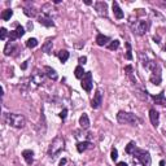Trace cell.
I'll list each match as a JSON object with an SVG mask.
<instances>
[{"instance_id": "cell-5", "label": "cell", "mask_w": 166, "mask_h": 166, "mask_svg": "<svg viewBox=\"0 0 166 166\" xmlns=\"http://www.w3.org/2000/svg\"><path fill=\"white\" fill-rule=\"evenodd\" d=\"M134 29V33H136L138 35H143L148 31L149 29V22L148 21H138L135 25L132 26Z\"/></svg>"}, {"instance_id": "cell-18", "label": "cell", "mask_w": 166, "mask_h": 166, "mask_svg": "<svg viewBox=\"0 0 166 166\" xmlns=\"http://www.w3.org/2000/svg\"><path fill=\"white\" fill-rule=\"evenodd\" d=\"M85 74H86V71L83 70L82 66H77L75 70H74V75H75V78H78V79H82L85 77Z\"/></svg>"}, {"instance_id": "cell-23", "label": "cell", "mask_w": 166, "mask_h": 166, "mask_svg": "<svg viewBox=\"0 0 166 166\" xmlns=\"http://www.w3.org/2000/svg\"><path fill=\"white\" fill-rule=\"evenodd\" d=\"M26 46L29 47V48H34V47L38 46V40H36L35 38H30V39H27Z\"/></svg>"}, {"instance_id": "cell-21", "label": "cell", "mask_w": 166, "mask_h": 166, "mask_svg": "<svg viewBox=\"0 0 166 166\" xmlns=\"http://www.w3.org/2000/svg\"><path fill=\"white\" fill-rule=\"evenodd\" d=\"M42 49H43V52H46V53H51L52 52V42L51 40L46 42V43L43 44V47H42Z\"/></svg>"}, {"instance_id": "cell-3", "label": "cell", "mask_w": 166, "mask_h": 166, "mask_svg": "<svg viewBox=\"0 0 166 166\" xmlns=\"http://www.w3.org/2000/svg\"><path fill=\"white\" fill-rule=\"evenodd\" d=\"M131 155H132L135 158H138V160L142 162L143 166H151V163H152V160H151L149 153H148L147 151H144V149H140V148L135 147V149L132 151Z\"/></svg>"}, {"instance_id": "cell-9", "label": "cell", "mask_w": 166, "mask_h": 166, "mask_svg": "<svg viewBox=\"0 0 166 166\" xmlns=\"http://www.w3.org/2000/svg\"><path fill=\"white\" fill-rule=\"evenodd\" d=\"M149 118L151 122H152L153 126H158V122H160V114L156 109H151L149 110Z\"/></svg>"}, {"instance_id": "cell-26", "label": "cell", "mask_w": 166, "mask_h": 166, "mask_svg": "<svg viewBox=\"0 0 166 166\" xmlns=\"http://www.w3.org/2000/svg\"><path fill=\"white\" fill-rule=\"evenodd\" d=\"M134 149H135V144H134L132 142H131V143H128V144H127V147H126V153H128V155H131Z\"/></svg>"}, {"instance_id": "cell-19", "label": "cell", "mask_w": 166, "mask_h": 166, "mask_svg": "<svg viewBox=\"0 0 166 166\" xmlns=\"http://www.w3.org/2000/svg\"><path fill=\"white\" fill-rule=\"evenodd\" d=\"M57 56H58V58H60L61 63H66V61H68V58H69V52L64 49V51H60V52H58Z\"/></svg>"}, {"instance_id": "cell-20", "label": "cell", "mask_w": 166, "mask_h": 166, "mask_svg": "<svg viewBox=\"0 0 166 166\" xmlns=\"http://www.w3.org/2000/svg\"><path fill=\"white\" fill-rule=\"evenodd\" d=\"M88 145H90V143H88V142H81V143L77 144V149H78L79 153H82V152H85V151L87 149Z\"/></svg>"}, {"instance_id": "cell-33", "label": "cell", "mask_w": 166, "mask_h": 166, "mask_svg": "<svg viewBox=\"0 0 166 166\" xmlns=\"http://www.w3.org/2000/svg\"><path fill=\"white\" fill-rule=\"evenodd\" d=\"M125 70H126V71H127V73H128V74H130V73H131V71H132V68H131V66H126V68H125Z\"/></svg>"}, {"instance_id": "cell-37", "label": "cell", "mask_w": 166, "mask_h": 166, "mask_svg": "<svg viewBox=\"0 0 166 166\" xmlns=\"http://www.w3.org/2000/svg\"><path fill=\"white\" fill-rule=\"evenodd\" d=\"M27 27H29V29H33V24H31V22H29V25H27Z\"/></svg>"}, {"instance_id": "cell-14", "label": "cell", "mask_w": 166, "mask_h": 166, "mask_svg": "<svg viewBox=\"0 0 166 166\" xmlns=\"http://www.w3.org/2000/svg\"><path fill=\"white\" fill-rule=\"evenodd\" d=\"M95 8H96V11H97L100 14H104V16H105L108 5H106V3H104V1H99V3L95 4Z\"/></svg>"}, {"instance_id": "cell-36", "label": "cell", "mask_w": 166, "mask_h": 166, "mask_svg": "<svg viewBox=\"0 0 166 166\" xmlns=\"http://www.w3.org/2000/svg\"><path fill=\"white\" fill-rule=\"evenodd\" d=\"M21 68H22V69H24V70H25V69L27 68V63H24V64H22V66H21Z\"/></svg>"}, {"instance_id": "cell-22", "label": "cell", "mask_w": 166, "mask_h": 166, "mask_svg": "<svg viewBox=\"0 0 166 166\" xmlns=\"http://www.w3.org/2000/svg\"><path fill=\"white\" fill-rule=\"evenodd\" d=\"M12 14H13V12H12L11 9H5V11H3V13H1V18H3L4 21H8V19H11Z\"/></svg>"}, {"instance_id": "cell-28", "label": "cell", "mask_w": 166, "mask_h": 166, "mask_svg": "<svg viewBox=\"0 0 166 166\" xmlns=\"http://www.w3.org/2000/svg\"><path fill=\"white\" fill-rule=\"evenodd\" d=\"M126 46H127V53H126V58H127V60H131V58H132V54H131V46H130V43H126Z\"/></svg>"}, {"instance_id": "cell-13", "label": "cell", "mask_w": 166, "mask_h": 166, "mask_svg": "<svg viewBox=\"0 0 166 166\" xmlns=\"http://www.w3.org/2000/svg\"><path fill=\"white\" fill-rule=\"evenodd\" d=\"M112 7H113V13H114L116 18H118V19L123 18V12H122V9L120 8V5H118L117 1H114Z\"/></svg>"}, {"instance_id": "cell-11", "label": "cell", "mask_w": 166, "mask_h": 166, "mask_svg": "<svg viewBox=\"0 0 166 166\" xmlns=\"http://www.w3.org/2000/svg\"><path fill=\"white\" fill-rule=\"evenodd\" d=\"M39 22H40L42 25H44V26H47V27L53 26V21H52L51 17L47 16V14H42V16L39 17Z\"/></svg>"}, {"instance_id": "cell-1", "label": "cell", "mask_w": 166, "mask_h": 166, "mask_svg": "<svg viewBox=\"0 0 166 166\" xmlns=\"http://www.w3.org/2000/svg\"><path fill=\"white\" fill-rule=\"evenodd\" d=\"M117 120L122 125H131V126H136L140 122L139 118L136 117L132 113H127V112H120L117 114Z\"/></svg>"}, {"instance_id": "cell-25", "label": "cell", "mask_w": 166, "mask_h": 166, "mask_svg": "<svg viewBox=\"0 0 166 166\" xmlns=\"http://www.w3.org/2000/svg\"><path fill=\"white\" fill-rule=\"evenodd\" d=\"M118 47H120V40H113L112 43H110V44L108 46V48L113 51V49H117Z\"/></svg>"}, {"instance_id": "cell-16", "label": "cell", "mask_w": 166, "mask_h": 166, "mask_svg": "<svg viewBox=\"0 0 166 166\" xmlns=\"http://www.w3.org/2000/svg\"><path fill=\"white\" fill-rule=\"evenodd\" d=\"M44 70H46V73H47V75L49 77V78L52 79V81H57V73H56V71L53 70V69L52 68H49V66H46V68H44Z\"/></svg>"}, {"instance_id": "cell-12", "label": "cell", "mask_w": 166, "mask_h": 166, "mask_svg": "<svg viewBox=\"0 0 166 166\" xmlns=\"http://www.w3.org/2000/svg\"><path fill=\"white\" fill-rule=\"evenodd\" d=\"M22 156H24V158H25V161H26V163L27 165H31L33 163V156H34V153H33V151H30V149H26V151H24L22 152Z\"/></svg>"}, {"instance_id": "cell-31", "label": "cell", "mask_w": 166, "mask_h": 166, "mask_svg": "<svg viewBox=\"0 0 166 166\" xmlns=\"http://www.w3.org/2000/svg\"><path fill=\"white\" fill-rule=\"evenodd\" d=\"M66 114H68V110H66V109H64L63 112L60 113V117L63 118V120H65V118H66Z\"/></svg>"}, {"instance_id": "cell-6", "label": "cell", "mask_w": 166, "mask_h": 166, "mask_svg": "<svg viewBox=\"0 0 166 166\" xmlns=\"http://www.w3.org/2000/svg\"><path fill=\"white\" fill-rule=\"evenodd\" d=\"M81 85H82V88L85 91H87V92H90L92 90V74H91V71H87L85 74V77L82 78Z\"/></svg>"}, {"instance_id": "cell-39", "label": "cell", "mask_w": 166, "mask_h": 166, "mask_svg": "<svg viewBox=\"0 0 166 166\" xmlns=\"http://www.w3.org/2000/svg\"><path fill=\"white\" fill-rule=\"evenodd\" d=\"M165 51H166V46H165Z\"/></svg>"}, {"instance_id": "cell-4", "label": "cell", "mask_w": 166, "mask_h": 166, "mask_svg": "<svg viewBox=\"0 0 166 166\" xmlns=\"http://www.w3.org/2000/svg\"><path fill=\"white\" fill-rule=\"evenodd\" d=\"M7 122L8 125H11L12 127L16 128H21L25 126V117L21 114H14V113H11V114H7Z\"/></svg>"}, {"instance_id": "cell-32", "label": "cell", "mask_w": 166, "mask_h": 166, "mask_svg": "<svg viewBox=\"0 0 166 166\" xmlns=\"http://www.w3.org/2000/svg\"><path fill=\"white\" fill-rule=\"evenodd\" d=\"M86 61H87V57H86V56H83V57L79 58V64H83V65H85Z\"/></svg>"}, {"instance_id": "cell-7", "label": "cell", "mask_w": 166, "mask_h": 166, "mask_svg": "<svg viewBox=\"0 0 166 166\" xmlns=\"http://www.w3.org/2000/svg\"><path fill=\"white\" fill-rule=\"evenodd\" d=\"M101 104H103V95H101V91L97 90L95 96H93L92 101H91V106H92L93 109H97V108H100Z\"/></svg>"}, {"instance_id": "cell-15", "label": "cell", "mask_w": 166, "mask_h": 166, "mask_svg": "<svg viewBox=\"0 0 166 166\" xmlns=\"http://www.w3.org/2000/svg\"><path fill=\"white\" fill-rule=\"evenodd\" d=\"M153 100H155L156 104H160V105L166 106V97H165V95H163V92H161V93H158V95L153 96Z\"/></svg>"}, {"instance_id": "cell-8", "label": "cell", "mask_w": 166, "mask_h": 166, "mask_svg": "<svg viewBox=\"0 0 166 166\" xmlns=\"http://www.w3.org/2000/svg\"><path fill=\"white\" fill-rule=\"evenodd\" d=\"M156 68H157V64H153V73L151 75V82L155 83V85H160L161 83V73H160V68L156 71Z\"/></svg>"}, {"instance_id": "cell-38", "label": "cell", "mask_w": 166, "mask_h": 166, "mask_svg": "<svg viewBox=\"0 0 166 166\" xmlns=\"http://www.w3.org/2000/svg\"><path fill=\"white\" fill-rule=\"evenodd\" d=\"M163 165H165V162H163V161H161V162H160V166H163Z\"/></svg>"}, {"instance_id": "cell-30", "label": "cell", "mask_w": 166, "mask_h": 166, "mask_svg": "<svg viewBox=\"0 0 166 166\" xmlns=\"http://www.w3.org/2000/svg\"><path fill=\"white\" fill-rule=\"evenodd\" d=\"M110 157H112L113 161H116L118 158V152H117V149H116V148H113V149H112V155H110Z\"/></svg>"}, {"instance_id": "cell-35", "label": "cell", "mask_w": 166, "mask_h": 166, "mask_svg": "<svg viewBox=\"0 0 166 166\" xmlns=\"http://www.w3.org/2000/svg\"><path fill=\"white\" fill-rule=\"evenodd\" d=\"M117 166H127V163H126V162H118Z\"/></svg>"}, {"instance_id": "cell-2", "label": "cell", "mask_w": 166, "mask_h": 166, "mask_svg": "<svg viewBox=\"0 0 166 166\" xmlns=\"http://www.w3.org/2000/svg\"><path fill=\"white\" fill-rule=\"evenodd\" d=\"M64 145H65V142H64V139L61 138V136H57V138H54L53 142H52L51 145H49L48 155L51 156L52 158H54L56 156L58 155V153L61 152V151L64 149Z\"/></svg>"}, {"instance_id": "cell-10", "label": "cell", "mask_w": 166, "mask_h": 166, "mask_svg": "<svg viewBox=\"0 0 166 166\" xmlns=\"http://www.w3.org/2000/svg\"><path fill=\"white\" fill-rule=\"evenodd\" d=\"M79 125H81L82 128L90 127V118H88V116L86 114V113H83V114L81 116V118H79Z\"/></svg>"}, {"instance_id": "cell-24", "label": "cell", "mask_w": 166, "mask_h": 166, "mask_svg": "<svg viewBox=\"0 0 166 166\" xmlns=\"http://www.w3.org/2000/svg\"><path fill=\"white\" fill-rule=\"evenodd\" d=\"M7 35H8L7 29H5V27H1V29H0V39H1V40H5Z\"/></svg>"}, {"instance_id": "cell-29", "label": "cell", "mask_w": 166, "mask_h": 166, "mask_svg": "<svg viewBox=\"0 0 166 166\" xmlns=\"http://www.w3.org/2000/svg\"><path fill=\"white\" fill-rule=\"evenodd\" d=\"M16 31H17V34H18V36H19V38H21V36L25 34V29H24V27H22V26H19V25L16 27Z\"/></svg>"}, {"instance_id": "cell-27", "label": "cell", "mask_w": 166, "mask_h": 166, "mask_svg": "<svg viewBox=\"0 0 166 166\" xmlns=\"http://www.w3.org/2000/svg\"><path fill=\"white\" fill-rule=\"evenodd\" d=\"M19 36H18V34H17V31L14 30V31H11V34H9V39H11V42H14L16 39H18Z\"/></svg>"}, {"instance_id": "cell-34", "label": "cell", "mask_w": 166, "mask_h": 166, "mask_svg": "<svg viewBox=\"0 0 166 166\" xmlns=\"http://www.w3.org/2000/svg\"><path fill=\"white\" fill-rule=\"evenodd\" d=\"M65 163H66V160H65V158H63V160H61V161H60V166L65 165Z\"/></svg>"}, {"instance_id": "cell-17", "label": "cell", "mask_w": 166, "mask_h": 166, "mask_svg": "<svg viewBox=\"0 0 166 166\" xmlns=\"http://www.w3.org/2000/svg\"><path fill=\"white\" fill-rule=\"evenodd\" d=\"M109 42V38L106 35H103V34H99L97 36H96V43L99 44V46H105L106 43Z\"/></svg>"}]
</instances>
